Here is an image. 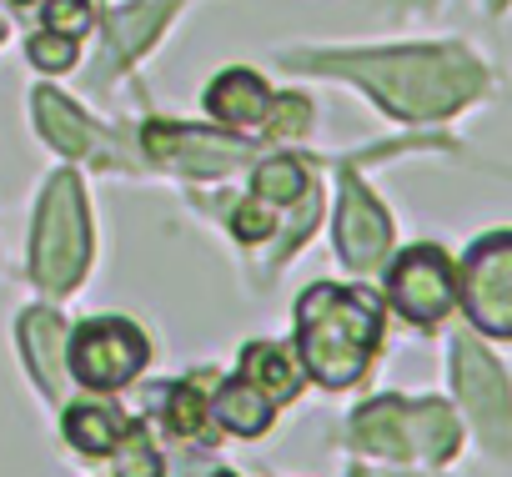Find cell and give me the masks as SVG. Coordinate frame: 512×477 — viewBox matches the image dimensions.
<instances>
[{
  "label": "cell",
  "mask_w": 512,
  "mask_h": 477,
  "mask_svg": "<svg viewBox=\"0 0 512 477\" xmlns=\"http://www.w3.org/2000/svg\"><path fill=\"white\" fill-rule=\"evenodd\" d=\"M121 432H126V417L116 412V407H71L66 412V437L81 447V452H111L116 442H121Z\"/></svg>",
  "instance_id": "obj_18"
},
{
  "label": "cell",
  "mask_w": 512,
  "mask_h": 477,
  "mask_svg": "<svg viewBox=\"0 0 512 477\" xmlns=\"http://www.w3.org/2000/svg\"><path fill=\"white\" fill-rule=\"evenodd\" d=\"M86 252H91V231H86V201H81V181L71 171H61L46 186V201L36 211V231H31V277L46 292H66L76 287V277L86 272Z\"/></svg>",
  "instance_id": "obj_3"
},
{
  "label": "cell",
  "mask_w": 512,
  "mask_h": 477,
  "mask_svg": "<svg viewBox=\"0 0 512 477\" xmlns=\"http://www.w3.org/2000/svg\"><path fill=\"white\" fill-rule=\"evenodd\" d=\"M216 477H231V472H216Z\"/></svg>",
  "instance_id": "obj_28"
},
{
  "label": "cell",
  "mask_w": 512,
  "mask_h": 477,
  "mask_svg": "<svg viewBox=\"0 0 512 477\" xmlns=\"http://www.w3.org/2000/svg\"><path fill=\"white\" fill-rule=\"evenodd\" d=\"M407 447L432 462H447L457 452V417L442 402H412L407 407Z\"/></svg>",
  "instance_id": "obj_14"
},
{
  "label": "cell",
  "mask_w": 512,
  "mask_h": 477,
  "mask_svg": "<svg viewBox=\"0 0 512 477\" xmlns=\"http://www.w3.org/2000/svg\"><path fill=\"white\" fill-rule=\"evenodd\" d=\"M452 382H457L462 407L477 417L482 437H487L492 447H502L507 432H512V392H507L502 367H497L472 337H457V347H452Z\"/></svg>",
  "instance_id": "obj_7"
},
{
  "label": "cell",
  "mask_w": 512,
  "mask_h": 477,
  "mask_svg": "<svg viewBox=\"0 0 512 477\" xmlns=\"http://www.w3.org/2000/svg\"><path fill=\"white\" fill-rule=\"evenodd\" d=\"M387 292H392V302H397V312H402L407 322L432 327V322H442V317L452 312V302H457V272H452V262H447L437 247H412V252H402V262L392 267Z\"/></svg>",
  "instance_id": "obj_6"
},
{
  "label": "cell",
  "mask_w": 512,
  "mask_h": 477,
  "mask_svg": "<svg viewBox=\"0 0 512 477\" xmlns=\"http://www.w3.org/2000/svg\"><path fill=\"white\" fill-rule=\"evenodd\" d=\"M292 66H312V71H332V76H352L362 81L392 116L407 121H427V116H447L457 111L467 96L482 91V66L457 51H372V56H292Z\"/></svg>",
  "instance_id": "obj_1"
},
{
  "label": "cell",
  "mask_w": 512,
  "mask_h": 477,
  "mask_svg": "<svg viewBox=\"0 0 512 477\" xmlns=\"http://www.w3.org/2000/svg\"><path fill=\"white\" fill-rule=\"evenodd\" d=\"M231 226H236V236L241 242H262V236L277 226V211H272V201H246V206H236V216H231Z\"/></svg>",
  "instance_id": "obj_25"
},
{
  "label": "cell",
  "mask_w": 512,
  "mask_h": 477,
  "mask_svg": "<svg viewBox=\"0 0 512 477\" xmlns=\"http://www.w3.org/2000/svg\"><path fill=\"white\" fill-rule=\"evenodd\" d=\"M146 151L156 161H171L176 171H191V176H221V171H231L236 161L251 156L246 141H226V136L171 126V121H151L146 126Z\"/></svg>",
  "instance_id": "obj_8"
},
{
  "label": "cell",
  "mask_w": 512,
  "mask_h": 477,
  "mask_svg": "<svg viewBox=\"0 0 512 477\" xmlns=\"http://www.w3.org/2000/svg\"><path fill=\"white\" fill-rule=\"evenodd\" d=\"M171 6H126V11H111V26H106V41H111V61H136L146 51V41H156V31L166 26Z\"/></svg>",
  "instance_id": "obj_15"
},
{
  "label": "cell",
  "mask_w": 512,
  "mask_h": 477,
  "mask_svg": "<svg viewBox=\"0 0 512 477\" xmlns=\"http://www.w3.org/2000/svg\"><path fill=\"white\" fill-rule=\"evenodd\" d=\"M36 121H41V131H46V141H51L56 151H66V156L91 151V121H86L66 96L36 91Z\"/></svg>",
  "instance_id": "obj_16"
},
{
  "label": "cell",
  "mask_w": 512,
  "mask_h": 477,
  "mask_svg": "<svg viewBox=\"0 0 512 477\" xmlns=\"http://www.w3.org/2000/svg\"><path fill=\"white\" fill-rule=\"evenodd\" d=\"M211 412H216V422H221L226 432H236V437H256V432H267V422H272V397L256 387V382L236 377V382H221Z\"/></svg>",
  "instance_id": "obj_12"
},
{
  "label": "cell",
  "mask_w": 512,
  "mask_h": 477,
  "mask_svg": "<svg viewBox=\"0 0 512 477\" xmlns=\"http://www.w3.org/2000/svg\"><path fill=\"white\" fill-rule=\"evenodd\" d=\"M241 367H246V382H256L272 402H287V397H297V387H302L297 362H292L282 347H272V342H251L246 357H241Z\"/></svg>",
  "instance_id": "obj_17"
},
{
  "label": "cell",
  "mask_w": 512,
  "mask_h": 477,
  "mask_svg": "<svg viewBox=\"0 0 512 477\" xmlns=\"http://www.w3.org/2000/svg\"><path fill=\"white\" fill-rule=\"evenodd\" d=\"M31 61L41 71H66L76 61V41L61 36V31H41V36H31Z\"/></svg>",
  "instance_id": "obj_23"
},
{
  "label": "cell",
  "mask_w": 512,
  "mask_h": 477,
  "mask_svg": "<svg viewBox=\"0 0 512 477\" xmlns=\"http://www.w3.org/2000/svg\"><path fill=\"white\" fill-rule=\"evenodd\" d=\"M312 191L307 181V166L292 161V156H277V161H262V171H256V196L272 201V206H287V201H302Z\"/></svg>",
  "instance_id": "obj_19"
},
{
  "label": "cell",
  "mask_w": 512,
  "mask_h": 477,
  "mask_svg": "<svg viewBox=\"0 0 512 477\" xmlns=\"http://www.w3.org/2000/svg\"><path fill=\"white\" fill-rule=\"evenodd\" d=\"M116 477H161L146 427H126V442L116 447Z\"/></svg>",
  "instance_id": "obj_20"
},
{
  "label": "cell",
  "mask_w": 512,
  "mask_h": 477,
  "mask_svg": "<svg viewBox=\"0 0 512 477\" xmlns=\"http://www.w3.org/2000/svg\"><path fill=\"white\" fill-rule=\"evenodd\" d=\"M0 36H6V21H0Z\"/></svg>",
  "instance_id": "obj_26"
},
{
  "label": "cell",
  "mask_w": 512,
  "mask_h": 477,
  "mask_svg": "<svg viewBox=\"0 0 512 477\" xmlns=\"http://www.w3.org/2000/svg\"><path fill=\"white\" fill-rule=\"evenodd\" d=\"M146 367V337L131 327V322H116V317H101V322H86L76 337H71V372L86 382V387H121L131 382L136 372Z\"/></svg>",
  "instance_id": "obj_5"
},
{
  "label": "cell",
  "mask_w": 512,
  "mask_h": 477,
  "mask_svg": "<svg viewBox=\"0 0 512 477\" xmlns=\"http://www.w3.org/2000/svg\"><path fill=\"white\" fill-rule=\"evenodd\" d=\"M462 307L477 332L512 337V231H492L462 262Z\"/></svg>",
  "instance_id": "obj_4"
},
{
  "label": "cell",
  "mask_w": 512,
  "mask_h": 477,
  "mask_svg": "<svg viewBox=\"0 0 512 477\" xmlns=\"http://www.w3.org/2000/svg\"><path fill=\"white\" fill-rule=\"evenodd\" d=\"M166 417H171V427L176 432H201V422H206V397H201V387L196 382H181V387H171V402H166Z\"/></svg>",
  "instance_id": "obj_21"
},
{
  "label": "cell",
  "mask_w": 512,
  "mask_h": 477,
  "mask_svg": "<svg viewBox=\"0 0 512 477\" xmlns=\"http://www.w3.org/2000/svg\"><path fill=\"white\" fill-rule=\"evenodd\" d=\"M46 31H61V36H86L91 31V6L86 0H51L46 6Z\"/></svg>",
  "instance_id": "obj_24"
},
{
  "label": "cell",
  "mask_w": 512,
  "mask_h": 477,
  "mask_svg": "<svg viewBox=\"0 0 512 477\" xmlns=\"http://www.w3.org/2000/svg\"><path fill=\"white\" fill-rule=\"evenodd\" d=\"M21 347H26V362H31V372L41 377V387H46L51 397H61V392H66V382H61L66 322H61L56 312H26V317H21Z\"/></svg>",
  "instance_id": "obj_10"
},
{
  "label": "cell",
  "mask_w": 512,
  "mask_h": 477,
  "mask_svg": "<svg viewBox=\"0 0 512 477\" xmlns=\"http://www.w3.org/2000/svg\"><path fill=\"white\" fill-rule=\"evenodd\" d=\"M267 126H272V136H302L312 126V101L307 96H277V106H267Z\"/></svg>",
  "instance_id": "obj_22"
},
{
  "label": "cell",
  "mask_w": 512,
  "mask_h": 477,
  "mask_svg": "<svg viewBox=\"0 0 512 477\" xmlns=\"http://www.w3.org/2000/svg\"><path fill=\"white\" fill-rule=\"evenodd\" d=\"M206 106H211V116L226 121V126H251V121L267 116L272 91L262 86V76H251V71H226V76L211 81Z\"/></svg>",
  "instance_id": "obj_11"
},
{
  "label": "cell",
  "mask_w": 512,
  "mask_h": 477,
  "mask_svg": "<svg viewBox=\"0 0 512 477\" xmlns=\"http://www.w3.org/2000/svg\"><path fill=\"white\" fill-rule=\"evenodd\" d=\"M492 6H507V0H492Z\"/></svg>",
  "instance_id": "obj_27"
},
{
  "label": "cell",
  "mask_w": 512,
  "mask_h": 477,
  "mask_svg": "<svg viewBox=\"0 0 512 477\" xmlns=\"http://www.w3.org/2000/svg\"><path fill=\"white\" fill-rule=\"evenodd\" d=\"M21 6H31V0H21Z\"/></svg>",
  "instance_id": "obj_29"
},
{
  "label": "cell",
  "mask_w": 512,
  "mask_h": 477,
  "mask_svg": "<svg viewBox=\"0 0 512 477\" xmlns=\"http://www.w3.org/2000/svg\"><path fill=\"white\" fill-rule=\"evenodd\" d=\"M352 432L367 452H382V457H407L412 452L407 447V402H397V397H382V402L362 407Z\"/></svg>",
  "instance_id": "obj_13"
},
{
  "label": "cell",
  "mask_w": 512,
  "mask_h": 477,
  "mask_svg": "<svg viewBox=\"0 0 512 477\" xmlns=\"http://www.w3.org/2000/svg\"><path fill=\"white\" fill-rule=\"evenodd\" d=\"M297 322H302V357L322 387H352L367 372L382 337V307L367 292H347L332 282L302 297Z\"/></svg>",
  "instance_id": "obj_2"
},
{
  "label": "cell",
  "mask_w": 512,
  "mask_h": 477,
  "mask_svg": "<svg viewBox=\"0 0 512 477\" xmlns=\"http://www.w3.org/2000/svg\"><path fill=\"white\" fill-rule=\"evenodd\" d=\"M337 247H342V262L357 267V272H372L387 247H392V221L387 211L367 196L362 181H342V211H337Z\"/></svg>",
  "instance_id": "obj_9"
}]
</instances>
